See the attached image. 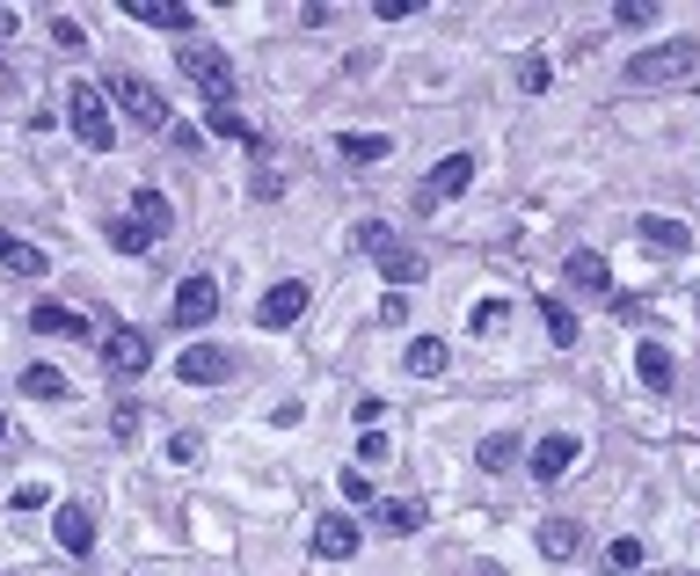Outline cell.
Masks as SVG:
<instances>
[{
    "label": "cell",
    "mask_w": 700,
    "mask_h": 576,
    "mask_svg": "<svg viewBox=\"0 0 700 576\" xmlns=\"http://www.w3.org/2000/svg\"><path fill=\"white\" fill-rule=\"evenodd\" d=\"M700 73V37H664V45L635 51L628 59V88H672Z\"/></svg>",
    "instance_id": "6da1fadb"
},
{
    "label": "cell",
    "mask_w": 700,
    "mask_h": 576,
    "mask_svg": "<svg viewBox=\"0 0 700 576\" xmlns=\"http://www.w3.org/2000/svg\"><path fill=\"white\" fill-rule=\"evenodd\" d=\"M635 380L650 387V394H672V380H678L672 351H664V343H635Z\"/></svg>",
    "instance_id": "2e32d148"
},
{
    "label": "cell",
    "mask_w": 700,
    "mask_h": 576,
    "mask_svg": "<svg viewBox=\"0 0 700 576\" xmlns=\"http://www.w3.org/2000/svg\"><path fill=\"white\" fill-rule=\"evenodd\" d=\"M467 183H475V154H445V161L423 175V197H416V205H423V212H438V205H445V197H459Z\"/></svg>",
    "instance_id": "8992f818"
},
{
    "label": "cell",
    "mask_w": 700,
    "mask_h": 576,
    "mask_svg": "<svg viewBox=\"0 0 700 576\" xmlns=\"http://www.w3.org/2000/svg\"><path fill=\"white\" fill-rule=\"evenodd\" d=\"M0 270H15V278H45L51 256L37 248V241H15V234H0Z\"/></svg>",
    "instance_id": "d6986e66"
},
{
    "label": "cell",
    "mask_w": 700,
    "mask_h": 576,
    "mask_svg": "<svg viewBox=\"0 0 700 576\" xmlns=\"http://www.w3.org/2000/svg\"><path fill=\"white\" fill-rule=\"evenodd\" d=\"M0 445H8V416H0Z\"/></svg>",
    "instance_id": "ee69618b"
},
{
    "label": "cell",
    "mask_w": 700,
    "mask_h": 576,
    "mask_svg": "<svg viewBox=\"0 0 700 576\" xmlns=\"http://www.w3.org/2000/svg\"><path fill=\"white\" fill-rule=\"evenodd\" d=\"M132 23H146V29H169V37H183L191 29V8L183 0H118Z\"/></svg>",
    "instance_id": "4fadbf2b"
},
{
    "label": "cell",
    "mask_w": 700,
    "mask_h": 576,
    "mask_svg": "<svg viewBox=\"0 0 700 576\" xmlns=\"http://www.w3.org/2000/svg\"><path fill=\"white\" fill-rule=\"evenodd\" d=\"M577 459H584L577 438H569V431H548V438H540V445L526 453V467H532V481H562L569 467H577Z\"/></svg>",
    "instance_id": "9c48e42d"
},
{
    "label": "cell",
    "mask_w": 700,
    "mask_h": 576,
    "mask_svg": "<svg viewBox=\"0 0 700 576\" xmlns=\"http://www.w3.org/2000/svg\"><path fill=\"white\" fill-rule=\"evenodd\" d=\"M380 526H386V532H416V526H423V504H416V497H386V504H380Z\"/></svg>",
    "instance_id": "83f0119b"
},
{
    "label": "cell",
    "mask_w": 700,
    "mask_h": 576,
    "mask_svg": "<svg viewBox=\"0 0 700 576\" xmlns=\"http://www.w3.org/2000/svg\"><path fill=\"white\" fill-rule=\"evenodd\" d=\"M102 234H110V248H124V256H146V248H153V234H146L139 219H110Z\"/></svg>",
    "instance_id": "f1b7e54d"
},
{
    "label": "cell",
    "mask_w": 700,
    "mask_h": 576,
    "mask_svg": "<svg viewBox=\"0 0 700 576\" xmlns=\"http://www.w3.org/2000/svg\"><path fill=\"white\" fill-rule=\"evenodd\" d=\"M423 270H431V264H423V256H416L409 241H386V248H380V278H386V285H394V292H409V285H423Z\"/></svg>",
    "instance_id": "5bb4252c"
},
{
    "label": "cell",
    "mask_w": 700,
    "mask_h": 576,
    "mask_svg": "<svg viewBox=\"0 0 700 576\" xmlns=\"http://www.w3.org/2000/svg\"><path fill=\"white\" fill-rule=\"evenodd\" d=\"M540 554H548V562L584 554V526H577V518H548V526H540Z\"/></svg>",
    "instance_id": "ffe728a7"
},
{
    "label": "cell",
    "mask_w": 700,
    "mask_h": 576,
    "mask_svg": "<svg viewBox=\"0 0 700 576\" xmlns=\"http://www.w3.org/2000/svg\"><path fill=\"white\" fill-rule=\"evenodd\" d=\"M45 504H51L45 481H23V489H15V511H45Z\"/></svg>",
    "instance_id": "e575fe53"
},
{
    "label": "cell",
    "mask_w": 700,
    "mask_h": 576,
    "mask_svg": "<svg viewBox=\"0 0 700 576\" xmlns=\"http://www.w3.org/2000/svg\"><path fill=\"white\" fill-rule=\"evenodd\" d=\"M445 365H453V351H445L438 336H416V343H409V372H416V380H438Z\"/></svg>",
    "instance_id": "cb8c5ba5"
},
{
    "label": "cell",
    "mask_w": 700,
    "mask_h": 576,
    "mask_svg": "<svg viewBox=\"0 0 700 576\" xmlns=\"http://www.w3.org/2000/svg\"><path fill=\"white\" fill-rule=\"evenodd\" d=\"M175 66L197 81V96L212 102V110H234V66H226V51H219V45H197V37H191V45L175 51Z\"/></svg>",
    "instance_id": "3957f363"
},
{
    "label": "cell",
    "mask_w": 700,
    "mask_h": 576,
    "mask_svg": "<svg viewBox=\"0 0 700 576\" xmlns=\"http://www.w3.org/2000/svg\"><path fill=\"white\" fill-rule=\"evenodd\" d=\"M51 532H59V548H66V554H88V548H96V518H88V504H59Z\"/></svg>",
    "instance_id": "e0dca14e"
},
{
    "label": "cell",
    "mask_w": 700,
    "mask_h": 576,
    "mask_svg": "<svg viewBox=\"0 0 700 576\" xmlns=\"http://www.w3.org/2000/svg\"><path fill=\"white\" fill-rule=\"evenodd\" d=\"M234 372V351L226 343H191L183 358H175V380H191V387H219Z\"/></svg>",
    "instance_id": "52a82bcc"
},
{
    "label": "cell",
    "mask_w": 700,
    "mask_h": 576,
    "mask_svg": "<svg viewBox=\"0 0 700 576\" xmlns=\"http://www.w3.org/2000/svg\"><path fill=\"white\" fill-rule=\"evenodd\" d=\"M358 459H365V467H380V459H386V438L365 431V438H358Z\"/></svg>",
    "instance_id": "f35d334b"
},
{
    "label": "cell",
    "mask_w": 700,
    "mask_h": 576,
    "mask_svg": "<svg viewBox=\"0 0 700 576\" xmlns=\"http://www.w3.org/2000/svg\"><path fill=\"white\" fill-rule=\"evenodd\" d=\"M0 88H8V66H0Z\"/></svg>",
    "instance_id": "f6af8a7d"
},
{
    "label": "cell",
    "mask_w": 700,
    "mask_h": 576,
    "mask_svg": "<svg viewBox=\"0 0 700 576\" xmlns=\"http://www.w3.org/2000/svg\"><path fill=\"white\" fill-rule=\"evenodd\" d=\"M205 132H219V139H234V146H248V154H263V139L248 132V118L242 110H205Z\"/></svg>",
    "instance_id": "7402d4cb"
},
{
    "label": "cell",
    "mask_w": 700,
    "mask_h": 576,
    "mask_svg": "<svg viewBox=\"0 0 700 576\" xmlns=\"http://www.w3.org/2000/svg\"><path fill=\"white\" fill-rule=\"evenodd\" d=\"M102 96L118 102V110H124L132 124H146V132H169V96H161L153 81H139V73H118V81H110Z\"/></svg>",
    "instance_id": "277c9868"
},
{
    "label": "cell",
    "mask_w": 700,
    "mask_h": 576,
    "mask_svg": "<svg viewBox=\"0 0 700 576\" xmlns=\"http://www.w3.org/2000/svg\"><path fill=\"white\" fill-rule=\"evenodd\" d=\"M336 154H343V161H386V154H394V139H380V132H343Z\"/></svg>",
    "instance_id": "484cf974"
},
{
    "label": "cell",
    "mask_w": 700,
    "mask_h": 576,
    "mask_svg": "<svg viewBox=\"0 0 700 576\" xmlns=\"http://www.w3.org/2000/svg\"><path fill=\"white\" fill-rule=\"evenodd\" d=\"M29 329H37V336H66V343H88V314L59 307V299H37V307H29Z\"/></svg>",
    "instance_id": "8fae6325"
},
{
    "label": "cell",
    "mask_w": 700,
    "mask_h": 576,
    "mask_svg": "<svg viewBox=\"0 0 700 576\" xmlns=\"http://www.w3.org/2000/svg\"><path fill=\"white\" fill-rule=\"evenodd\" d=\"M197 453H205V438H197V431H175V438H169V459H175V467H197Z\"/></svg>",
    "instance_id": "1f68e13d"
},
{
    "label": "cell",
    "mask_w": 700,
    "mask_h": 576,
    "mask_svg": "<svg viewBox=\"0 0 700 576\" xmlns=\"http://www.w3.org/2000/svg\"><path fill=\"white\" fill-rule=\"evenodd\" d=\"M504 321H511V307H504V299H482V307H475V336H496Z\"/></svg>",
    "instance_id": "4dcf8cb0"
},
{
    "label": "cell",
    "mask_w": 700,
    "mask_h": 576,
    "mask_svg": "<svg viewBox=\"0 0 700 576\" xmlns=\"http://www.w3.org/2000/svg\"><path fill=\"white\" fill-rule=\"evenodd\" d=\"M132 219H139L146 234L161 241V234H169V226H175V205H169V197H161V191H153V183H146V191L132 197Z\"/></svg>",
    "instance_id": "44dd1931"
},
{
    "label": "cell",
    "mask_w": 700,
    "mask_h": 576,
    "mask_svg": "<svg viewBox=\"0 0 700 576\" xmlns=\"http://www.w3.org/2000/svg\"><path fill=\"white\" fill-rule=\"evenodd\" d=\"M351 416H358L365 431H372V424H380V416H386V402H380V394H358V402H351Z\"/></svg>",
    "instance_id": "d590c367"
},
{
    "label": "cell",
    "mask_w": 700,
    "mask_h": 576,
    "mask_svg": "<svg viewBox=\"0 0 700 576\" xmlns=\"http://www.w3.org/2000/svg\"><path fill=\"white\" fill-rule=\"evenodd\" d=\"M613 23H621V29H650L656 8H650V0H621V8H613Z\"/></svg>",
    "instance_id": "f546056e"
},
{
    "label": "cell",
    "mask_w": 700,
    "mask_h": 576,
    "mask_svg": "<svg viewBox=\"0 0 700 576\" xmlns=\"http://www.w3.org/2000/svg\"><path fill=\"white\" fill-rule=\"evenodd\" d=\"M96 351H102V365H110V372H124V380H132V372H146V365H153V343H146L139 329H110V336H102Z\"/></svg>",
    "instance_id": "30bf717a"
},
{
    "label": "cell",
    "mask_w": 700,
    "mask_h": 576,
    "mask_svg": "<svg viewBox=\"0 0 700 576\" xmlns=\"http://www.w3.org/2000/svg\"><path fill=\"white\" fill-rule=\"evenodd\" d=\"M518 81H526V96H540V88H548V59H526V73H518Z\"/></svg>",
    "instance_id": "b9f144b4"
},
{
    "label": "cell",
    "mask_w": 700,
    "mask_h": 576,
    "mask_svg": "<svg viewBox=\"0 0 700 576\" xmlns=\"http://www.w3.org/2000/svg\"><path fill=\"white\" fill-rule=\"evenodd\" d=\"M358 548H365V532L351 526V518H321V526H315V554H321V562H351Z\"/></svg>",
    "instance_id": "9a60e30c"
},
{
    "label": "cell",
    "mask_w": 700,
    "mask_h": 576,
    "mask_svg": "<svg viewBox=\"0 0 700 576\" xmlns=\"http://www.w3.org/2000/svg\"><path fill=\"white\" fill-rule=\"evenodd\" d=\"M635 234L650 241L656 256H686V248H693V234H686V219H672V212H642V219H635Z\"/></svg>",
    "instance_id": "7c38bea8"
},
{
    "label": "cell",
    "mask_w": 700,
    "mask_h": 576,
    "mask_svg": "<svg viewBox=\"0 0 700 576\" xmlns=\"http://www.w3.org/2000/svg\"><path fill=\"white\" fill-rule=\"evenodd\" d=\"M66 118H73V139L88 146V154H110V146H118V118H110V96H102L96 81H73L66 88Z\"/></svg>",
    "instance_id": "7a4b0ae2"
},
{
    "label": "cell",
    "mask_w": 700,
    "mask_h": 576,
    "mask_svg": "<svg viewBox=\"0 0 700 576\" xmlns=\"http://www.w3.org/2000/svg\"><path fill=\"white\" fill-rule=\"evenodd\" d=\"M343 497H351V504H372V481H365V475H351V467H343Z\"/></svg>",
    "instance_id": "60d3db41"
},
{
    "label": "cell",
    "mask_w": 700,
    "mask_h": 576,
    "mask_svg": "<svg viewBox=\"0 0 700 576\" xmlns=\"http://www.w3.org/2000/svg\"><path fill=\"white\" fill-rule=\"evenodd\" d=\"M212 314H219V285H212V278H183V285H175L169 329H205Z\"/></svg>",
    "instance_id": "5b68a950"
},
{
    "label": "cell",
    "mask_w": 700,
    "mask_h": 576,
    "mask_svg": "<svg viewBox=\"0 0 700 576\" xmlns=\"http://www.w3.org/2000/svg\"><path fill=\"white\" fill-rule=\"evenodd\" d=\"M51 37H59L66 51H81V23H73V15H51Z\"/></svg>",
    "instance_id": "74e56055"
},
{
    "label": "cell",
    "mask_w": 700,
    "mask_h": 576,
    "mask_svg": "<svg viewBox=\"0 0 700 576\" xmlns=\"http://www.w3.org/2000/svg\"><path fill=\"white\" fill-rule=\"evenodd\" d=\"M605 562H613V569H642V540H613Z\"/></svg>",
    "instance_id": "836d02e7"
},
{
    "label": "cell",
    "mask_w": 700,
    "mask_h": 576,
    "mask_svg": "<svg viewBox=\"0 0 700 576\" xmlns=\"http://www.w3.org/2000/svg\"><path fill=\"white\" fill-rule=\"evenodd\" d=\"M380 321H409V292H386V299H380Z\"/></svg>",
    "instance_id": "ab89813d"
},
{
    "label": "cell",
    "mask_w": 700,
    "mask_h": 576,
    "mask_svg": "<svg viewBox=\"0 0 700 576\" xmlns=\"http://www.w3.org/2000/svg\"><path fill=\"white\" fill-rule=\"evenodd\" d=\"M351 241H358L365 256H380V248H386V241H394V234H386V219H365V226H358V234H351Z\"/></svg>",
    "instance_id": "d6a6232c"
},
{
    "label": "cell",
    "mask_w": 700,
    "mask_h": 576,
    "mask_svg": "<svg viewBox=\"0 0 700 576\" xmlns=\"http://www.w3.org/2000/svg\"><path fill=\"white\" fill-rule=\"evenodd\" d=\"M307 307H315V292L299 285V278H285V285H270L263 299H256V321H263V329H292Z\"/></svg>",
    "instance_id": "ba28073f"
},
{
    "label": "cell",
    "mask_w": 700,
    "mask_h": 576,
    "mask_svg": "<svg viewBox=\"0 0 700 576\" xmlns=\"http://www.w3.org/2000/svg\"><path fill=\"white\" fill-rule=\"evenodd\" d=\"M540 321H548V336H555V351H577V336H584V329H577V314L562 307V299H540Z\"/></svg>",
    "instance_id": "d4e9b609"
},
{
    "label": "cell",
    "mask_w": 700,
    "mask_h": 576,
    "mask_svg": "<svg viewBox=\"0 0 700 576\" xmlns=\"http://www.w3.org/2000/svg\"><path fill=\"white\" fill-rule=\"evenodd\" d=\"M15 23H23V15H15V8H0V37H15Z\"/></svg>",
    "instance_id": "7bdbcfd3"
},
{
    "label": "cell",
    "mask_w": 700,
    "mask_h": 576,
    "mask_svg": "<svg viewBox=\"0 0 700 576\" xmlns=\"http://www.w3.org/2000/svg\"><path fill=\"white\" fill-rule=\"evenodd\" d=\"M110 431H118V445H124V438H139V408L124 402V408H118V416H110Z\"/></svg>",
    "instance_id": "8d00e7d4"
},
{
    "label": "cell",
    "mask_w": 700,
    "mask_h": 576,
    "mask_svg": "<svg viewBox=\"0 0 700 576\" xmlns=\"http://www.w3.org/2000/svg\"><path fill=\"white\" fill-rule=\"evenodd\" d=\"M23 394H37V402H66L73 380L59 372V365H29V372H23Z\"/></svg>",
    "instance_id": "603a6c76"
},
{
    "label": "cell",
    "mask_w": 700,
    "mask_h": 576,
    "mask_svg": "<svg viewBox=\"0 0 700 576\" xmlns=\"http://www.w3.org/2000/svg\"><path fill=\"white\" fill-rule=\"evenodd\" d=\"M518 453H526V445H518L511 431H496V438H482V453H475V459H482V475H504V467H518Z\"/></svg>",
    "instance_id": "4316f807"
},
{
    "label": "cell",
    "mask_w": 700,
    "mask_h": 576,
    "mask_svg": "<svg viewBox=\"0 0 700 576\" xmlns=\"http://www.w3.org/2000/svg\"><path fill=\"white\" fill-rule=\"evenodd\" d=\"M569 285H584L591 299H605V292H613V264H605L599 248H577V256H569Z\"/></svg>",
    "instance_id": "ac0fdd59"
}]
</instances>
